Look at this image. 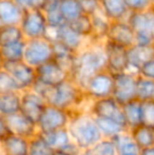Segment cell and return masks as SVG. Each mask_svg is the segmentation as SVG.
I'll return each instance as SVG.
<instances>
[{
  "instance_id": "obj_28",
  "label": "cell",
  "mask_w": 154,
  "mask_h": 155,
  "mask_svg": "<svg viewBox=\"0 0 154 155\" xmlns=\"http://www.w3.org/2000/svg\"><path fill=\"white\" fill-rule=\"evenodd\" d=\"M43 13L45 15L49 30H56L67 23L60 13L59 1H49L43 10Z\"/></svg>"
},
{
  "instance_id": "obj_6",
  "label": "cell",
  "mask_w": 154,
  "mask_h": 155,
  "mask_svg": "<svg viewBox=\"0 0 154 155\" xmlns=\"http://www.w3.org/2000/svg\"><path fill=\"white\" fill-rule=\"evenodd\" d=\"M72 115L73 112L47 104L37 121L39 133H48L68 128Z\"/></svg>"
},
{
  "instance_id": "obj_15",
  "label": "cell",
  "mask_w": 154,
  "mask_h": 155,
  "mask_svg": "<svg viewBox=\"0 0 154 155\" xmlns=\"http://www.w3.org/2000/svg\"><path fill=\"white\" fill-rule=\"evenodd\" d=\"M106 58H107V71L112 75L128 72L127 49L119 47L109 41H103Z\"/></svg>"
},
{
  "instance_id": "obj_17",
  "label": "cell",
  "mask_w": 154,
  "mask_h": 155,
  "mask_svg": "<svg viewBox=\"0 0 154 155\" xmlns=\"http://www.w3.org/2000/svg\"><path fill=\"white\" fill-rule=\"evenodd\" d=\"M47 101L42 96H40L35 91L28 90L21 92V104H20V112L23 115L37 124L41 113L43 112Z\"/></svg>"
},
{
  "instance_id": "obj_29",
  "label": "cell",
  "mask_w": 154,
  "mask_h": 155,
  "mask_svg": "<svg viewBox=\"0 0 154 155\" xmlns=\"http://www.w3.org/2000/svg\"><path fill=\"white\" fill-rule=\"evenodd\" d=\"M91 19H92V25H93L92 41L103 42L106 40V35H107L108 29H109V25L111 21L100 11L91 15Z\"/></svg>"
},
{
  "instance_id": "obj_25",
  "label": "cell",
  "mask_w": 154,
  "mask_h": 155,
  "mask_svg": "<svg viewBox=\"0 0 154 155\" xmlns=\"http://www.w3.org/2000/svg\"><path fill=\"white\" fill-rule=\"evenodd\" d=\"M135 141V143L140 148V150L147 149L154 146V129L150 128L145 124H139V126L132 128L128 130Z\"/></svg>"
},
{
  "instance_id": "obj_9",
  "label": "cell",
  "mask_w": 154,
  "mask_h": 155,
  "mask_svg": "<svg viewBox=\"0 0 154 155\" xmlns=\"http://www.w3.org/2000/svg\"><path fill=\"white\" fill-rule=\"evenodd\" d=\"M88 111L95 118L112 119V120H115L117 123L126 126L123 113V107L112 96L91 101L90 104H89Z\"/></svg>"
},
{
  "instance_id": "obj_19",
  "label": "cell",
  "mask_w": 154,
  "mask_h": 155,
  "mask_svg": "<svg viewBox=\"0 0 154 155\" xmlns=\"http://www.w3.org/2000/svg\"><path fill=\"white\" fill-rule=\"evenodd\" d=\"M25 11L14 0H0V21L3 25H19Z\"/></svg>"
},
{
  "instance_id": "obj_26",
  "label": "cell",
  "mask_w": 154,
  "mask_h": 155,
  "mask_svg": "<svg viewBox=\"0 0 154 155\" xmlns=\"http://www.w3.org/2000/svg\"><path fill=\"white\" fill-rule=\"evenodd\" d=\"M116 146L117 155H140V148L135 143L129 131L117 135L113 138Z\"/></svg>"
},
{
  "instance_id": "obj_10",
  "label": "cell",
  "mask_w": 154,
  "mask_h": 155,
  "mask_svg": "<svg viewBox=\"0 0 154 155\" xmlns=\"http://www.w3.org/2000/svg\"><path fill=\"white\" fill-rule=\"evenodd\" d=\"M136 77L130 72H123L113 75V93L112 97L121 106L136 99Z\"/></svg>"
},
{
  "instance_id": "obj_4",
  "label": "cell",
  "mask_w": 154,
  "mask_h": 155,
  "mask_svg": "<svg viewBox=\"0 0 154 155\" xmlns=\"http://www.w3.org/2000/svg\"><path fill=\"white\" fill-rule=\"evenodd\" d=\"M127 21L135 33V45L152 47L154 43V8L130 13Z\"/></svg>"
},
{
  "instance_id": "obj_20",
  "label": "cell",
  "mask_w": 154,
  "mask_h": 155,
  "mask_svg": "<svg viewBox=\"0 0 154 155\" xmlns=\"http://www.w3.org/2000/svg\"><path fill=\"white\" fill-rule=\"evenodd\" d=\"M100 12L110 21L127 20L130 12L125 0H99Z\"/></svg>"
},
{
  "instance_id": "obj_27",
  "label": "cell",
  "mask_w": 154,
  "mask_h": 155,
  "mask_svg": "<svg viewBox=\"0 0 154 155\" xmlns=\"http://www.w3.org/2000/svg\"><path fill=\"white\" fill-rule=\"evenodd\" d=\"M25 49V40H20L10 45L0 47V53L4 60V63L23 61Z\"/></svg>"
},
{
  "instance_id": "obj_16",
  "label": "cell",
  "mask_w": 154,
  "mask_h": 155,
  "mask_svg": "<svg viewBox=\"0 0 154 155\" xmlns=\"http://www.w3.org/2000/svg\"><path fill=\"white\" fill-rule=\"evenodd\" d=\"M5 121L11 134L31 139L39 133L37 124L28 118L21 112L5 117Z\"/></svg>"
},
{
  "instance_id": "obj_32",
  "label": "cell",
  "mask_w": 154,
  "mask_h": 155,
  "mask_svg": "<svg viewBox=\"0 0 154 155\" xmlns=\"http://www.w3.org/2000/svg\"><path fill=\"white\" fill-rule=\"evenodd\" d=\"M136 99L140 102L154 100V80L137 75L136 77Z\"/></svg>"
},
{
  "instance_id": "obj_24",
  "label": "cell",
  "mask_w": 154,
  "mask_h": 155,
  "mask_svg": "<svg viewBox=\"0 0 154 155\" xmlns=\"http://www.w3.org/2000/svg\"><path fill=\"white\" fill-rule=\"evenodd\" d=\"M125 124L128 130L142 124V102L137 99L131 100L123 104Z\"/></svg>"
},
{
  "instance_id": "obj_34",
  "label": "cell",
  "mask_w": 154,
  "mask_h": 155,
  "mask_svg": "<svg viewBox=\"0 0 154 155\" xmlns=\"http://www.w3.org/2000/svg\"><path fill=\"white\" fill-rule=\"evenodd\" d=\"M72 27L74 31H76L78 34L81 35L86 39L92 40L93 38V25H92V19L90 15L84 14L77 18L75 21L69 23Z\"/></svg>"
},
{
  "instance_id": "obj_51",
  "label": "cell",
  "mask_w": 154,
  "mask_h": 155,
  "mask_svg": "<svg viewBox=\"0 0 154 155\" xmlns=\"http://www.w3.org/2000/svg\"><path fill=\"white\" fill-rule=\"evenodd\" d=\"M49 1H59V0H49Z\"/></svg>"
},
{
  "instance_id": "obj_23",
  "label": "cell",
  "mask_w": 154,
  "mask_h": 155,
  "mask_svg": "<svg viewBox=\"0 0 154 155\" xmlns=\"http://www.w3.org/2000/svg\"><path fill=\"white\" fill-rule=\"evenodd\" d=\"M21 92L0 94V115L8 117L20 112Z\"/></svg>"
},
{
  "instance_id": "obj_5",
  "label": "cell",
  "mask_w": 154,
  "mask_h": 155,
  "mask_svg": "<svg viewBox=\"0 0 154 155\" xmlns=\"http://www.w3.org/2000/svg\"><path fill=\"white\" fill-rule=\"evenodd\" d=\"M53 57V40L49 37L25 40L23 61L30 67L37 69L38 67L52 60Z\"/></svg>"
},
{
  "instance_id": "obj_3",
  "label": "cell",
  "mask_w": 154,
  "mask_h": 155,
  "mask_svg": "<svg viewBox=\"0 0 154 155\" xmlns=\"http://www.w3.org/2000/svg\"><path fill=\"white\" fill-rule=\"evenodd\" d=\"M68 131L72 141L81 151L92 149L103 138L97 127L95 117L89 111L73 112Z\"/></svg>"
},
{
  "instance_id": "obj_37",
  "label": "cell",
  "mask_w": 154,
  "mask_h": 155,
  "mask_svg": "<svg viewBox=\"0 0 154 155\" xmlns=\"http://www.w3.org/2000/svg\"><path fill=\"white\" fill-rule=\"evenodd\" d=\"M12 92H20V90L10 73L4 69H1L0 70V94Z\"/></svg>"
},
{
  "instance_id": "obj_42",
  "label": "cell",
  "mask_w": 154,
  "mask_h": 155,
  "mask_svg": "<svg viewBox=\"0 0 154 155\" xmlns=\"http://www.w3.org/2000/svg\"><path fill=\"white\" fill-rule=\"evenodd\" d=\"M81 152H82L81 150H80L74 143H72L71 145H69L66 149L59 150V151H54V153L52 155H80Z\"/></svg>"
},
{
  "instance_id": "obj_46",
  "label": "cell",
  "mask_w": 154,
  "mask_h": 155,
  "mask_svg": "<svg viewBox=\"0 0 154 155\" xmlns=\"http://www.w3.org/2000/svg\"><path fill=\"white\" fill-rule=\"evenodd\" d=\"M3 65H4V60H3V58H2L1 53H0V70L3 69Z\"/></svg>"
},
{
  "instance_id": "obj_7",
  "label": "cell",
  "mask_w": 154,
  "mask_h": 155,
  "mask_svg": "<svg viewBox=\"0 0 154 155\" xmlns=\"http://www.w3.org/2000/svg\"><path fill=\"white\" fill-rule=\"evenodd\" d=\"M25 40L48 37L49 27L43 11L25 10L19 25Z\"/></svg>"
},
{
  "instance_id": "obj_47",
  "label": "cell",
  "mask_w": 154,
  "mask_h": 155,
  "mask_svg": "<svg viewBox=\"0 0 154 155\" xmlns=\"http://www.w3.org/2000/svg\"><path fill=\"white\" fill-rule=\"evenodd\" d=\"M80 155H93V154L91 153L90 150H87V151H82V152H81V154H80Z\"/></svg>"
},
{
  "instance_id": "obj_12",
  "label": "cell",
  "mask_w": 154,
  "mask_h": 155,
  "mask_svg": "<svg viewBox=\"0 0 154 155\" xmlns=\"http://www.w3.org/2000/svg\"><path fill=\"white\" fill-rule=\"evenodd\" d=\"M36 70L37 81L48 87H55L71 78V75L60 63L52 59Z\"/></svg>"
},
{
  "instance_id": "obj_30",
  "label": "cell",
  "mask_w": 154,
  "mask_h": 155,
  "mask_svg": "<svg viewBox=\"0 0 154 155\" xmlns=\"http://www.w3.org/2000/svg\"><path fill=\"white\" fill-rule=\"evenodd\" d=\"M95 120H96L97 127H98L99 131H100L103 138L113 139V138H115L117 135L128 131L126 126L117 123L115 120H112V119L95 118Z\"/></svg>"
},
{
  "instance_id": "obj_48",
  "label": "cell",
  "mask_w": 154,
  "mask_h": 155,
  "mask_svg": "<svg viewBox=\"0 0 154 155\" xmlns=\"http://www.w3.org/2000/svg\"><path fill=\"white\" fill-rule=\"evenodd\" d=\"M150 2H151V6L154 8V0H150Z\"/></svg>"
},
{
  "instance_id": "obj_45",
  "label": "cell",
  "mask_w": 154,
  "mask_h": 155,
  "mask_svg": "<svg viewBox=\"0 0 154 155\" xmlns=\"http://www.w3.org/2000/svg\"><path fill=\"white\" fill-rule=\"evenodd\" d=\"M140 155H154V146L147 149H143L140 151Z\"/></svg>"
},
{
  "instance_id": "obj_2",
  "label": "cell",
  "mask_w": 154,
  "mask_h": 155,
  "mask_svg": "<svg viewBox=\"0 0 154 155\" xmlns=\"http://www.w3.org/2000/svg\"><path fill=\"white\" fill-rule=\"evenodd\" d=\"M43 98L48 104L70 112L88 111L84 106L87 101L90 102L84 90L72 78H69L55 87H50Z\"/></svg>"
},
{
  "instance_id": "obj_49",
  "label": "cell",
  "mask_w": 154,
  "mask_h": 155,
  "mask_svg": "<svg viewBox=\"0 0 154 155\" xmlns=\"http://www.w3.org/2000/svg\"><path fill=\"white\" fill-rule=\"evenodd\" d=\"M0 155H3V152H2V149H1V146H0Z\"/></svg>"
},
{
  "instance_id": "obj_33",
  "label": "cell",
  "mask_w": 154,
  "mask_h": 155,
  "mask_svg": "<svg viewBox=\"0 0 154 155\" xmlns=\"http://www.w3.org/2000/svg\"><path fill=\"white\" fill-rule=\"evenodd\" d=\"M25 40L19 25H2L0 29V47Z\"/></svg>"
},
{
  "instance_id": "obj_41",
  "label": "cell",
  "mask_w": 154,
  "mask_h": 155,
  "mask_svg": "<svg viewBox=\"0 0 154 155\" xmlns=\"http://www.w3.org/2000/svg\"><path fill=\"white\" fill-rule=\"evenodd\" d=\"M138 75L154 80V57L149 59L148 61H146L142 65V68L138 71Z\"/></svg>"
},
{
  "instance_id": "obj_35",
  "label": "cell",
  "mask_w": 154,
  "mask_h": 155,
  "mask_svg": "<svg viewBox=\"0 0 154 155\" xmlns=\"http://www.w3.org/2000/svg\"><path fill=\"white\" fill-rule=\"evenodd\" d=\"M54 150L49 146L45 139L38 134L30 139L29 143V155H52Z\"/></svg>"
},
{
  "instance_id": "obj_36",
  "label": "cell",
  "mask_w": 154,
  "mask_h": 155,
  "mask_svg": "<svg viewBox=\"0 0 154 155\" xmlns=\"http://www.w3.org/2000/svg\"><path fill=\"white\" fill-rule=\"evenodd\" d=\"M90 151L93 155H117L115 143L113 139L108 138H103Z\"/></svg>"
},
{
  "instance_id": "obj_31",
  "label": "cell",
  "mask_w": 154,
  "mask_h": 155,
  "mask_svg": "<svg viewBox=\"0 0 154 155\" xmlns=\"http://www.w3.org/2000/svg\"><path fill=\"white\" fill-rule=\"evenodd\" d=\"M59 10L67 23H71L84 15L78 0H59Z\"/></svg>"
},
{
  "instance_id": "obj_39",
  "label": "cell",
  "mask_w": 154,
  "mask_h": 155,
  "mask_svg": "<svg viewBox=\"0 0 154 155\" xmlns=\"http://www.w3.org/2000/svg\"><path fill=\"white\" fill-rule=\"evenodd\" d=\"M125 1L130 13L143 12L152 8L150 0H125Z\"/></svg>"
},
{
  "instance_id": "obj_13",
  "label": "cell",
  "mask_w": 154,
  "mask_h": 155,
  "mask_svg": "<svg viewBox=\"0 0 154 155\" xmlns=\"http://www.w3.org/2000/svg\"><path fill=\"white\" fill-rule=\"evenodd\" d=\"M3 69L10 73L13 79L16 81L20 92L31 90L35 84L36 80V70L30 67L25 61L4 63Z\"/></svg>"
},
{
  "instance_id": "obj_44",
  "label": "cell",
  "mask_w": 154,
  "mask_h": 155,
  "mask_svg": "<svg viewBox=\"0 0 154 155\" xmlns=\"http://www.w3.org/2000/svg\"><path fill=\"white\" fill-rule=\"evenodd\" d=\"M14 1L17 4H19L23 10H30V8H31L32 0H14Z\"/></svg>"
},
{
  "instance_id": "obj_14",
  "label": "cell",
  "mask_w": 154,
  "mask_h": 155,
  "mask_svg": "<svg viewBox=\"0 0 154 155\" xmlns=\"http://www.w3.org/2000/svg\"><path fill=\"white\" fill-rule=\"evenodd\" d=\"M106 41L129 49L135 45V33L127 20L111 21L106 35Z\"/></svg>"
},
{
  "instance_id": "obj_11",
  "label": "cell",
  "mask_w": 154,
  "mask_h": 155,
  "mask_svg": "<svg viewBox=\"0 0 154 155\" xmlns=\"http://www.w3.org/2000/svg\"><path fill=\"white\" fill-rule=\"evenodd\" d=\"M48 37L52 40L59 42L60 45H62L75 54L81 51L84 47H87L88 45L87 40H89L78 34L76 31H74L69 23H66L56 30H49Z\"/></svg>"
},
{
  "instance_id": "obj_52",
  "label": "cell",
  "mask_w": 154,
  "mask_h": 155,
  "mask_svg": "<svg viewBox=\"0 0 154 155\" xmlns=\"http://www.w3.org/2000/svg\"><path fill=\"white\" fill-rule=\"evenodd\" d=\"M152 49H153V52H154V43L152 45Z\"/></svg>"
},
{
  "instance_id": "obj_21",
  "label": "cell",
  "mask_w": 154,
  "mask_h": 155,
  "mask_svg": "<svg viewBox=\"0 0 154 155\" xmlns=\"http://www.w3.org/2000/svg\"><path fill=\"white\" fill-rule=\"evenodd\" d=\"M30 139L8 134L0 141L3 155H29Z\"/></svg>"
},
{
  "instance_id": "obj_50",
  "label": "cell",
  "mask_w": 154,
  "mask_h": 155,
  "mask_svg": "<svg viewBox=\"0 0 154 155\" xmlns=\"http://www.w3.org/2000/svg\"><path fill=\"white\" fill-rule=\"evenodd\" d=\"M2 25H2V22H1V21H0V29H1Z\"/></svg>"
},
{
  "instance_id": "obj_43",
  "label": "cell",
  "mask_w": 154,
  "mask_h": 155,
  "mask_svg": "<svg viewBox=\"0 0 154 155\" xmlns=\"http://www.w3.org/2000/svg\"><path fill=\"white\" fill-rule=\"evenodd\" d=\"M8 134H10V132H8V126H6L5 118L0 115V141H1L2 139H3L4 137Z\"/></svg>"
},
{
  "instance_id": "obj_40",
  "label": "cell",
  "mask_w": 154,
  "mask_h": 155,
  "mask_svg": "<svg viewBox=\"0 0 154 155\" xmlns=\"http://www.w3.org/2000/svg\"><path fill=\"white\" fill-rule=\"evenodd\" d=\"M82 8L84 14L87 15H93L100 11V4L99 0H78Z\"/></svg>"
},
{
  "instance_id": "obj_8",
  "label": "cell",
  "mask_w": 154,
  "mask_h": 155,
  "mask_svg": "<svg viewBox=\"0 0 154 155\" xmlns=\"http://www.w3.org/2000/svg\"><path fill=\"white\" fill-rule=\"evenodd\" d=\"M113 75L107 70L93 75L84 84V90L90 101L111 97L113 93Z\"/></svg>"
},
{
  "instance_id": "obj_38",
  "label": "cell",
  "mask_w": 154,
  "mask_h": 155,
  "mask_svg": "<svg viewBox=\"0 0 154 155\" xmlns=\"http://www.w3.org/2000/svg\"><path fill=\"white\" fill-rule=\"evenodd\" d=\"M142 124L154 129V100L142 102Z\"/></svg>"
},
{
  "instance_id": "obj_18",
  "label": "cell",
  "mask_w": 154,
  "mask_h": 155,
  "mask_svg": "<svg viewBox=\"0 0 154 155\" xmlns=\"http://www.w3.org/2000/svg\"><path fill=\"white\" fill-rule=\"evenodd\" d=\"M154 57L152 47H143L134 45L127 49L128 72L138 75V71L146 61Z\"/></svg>"
},
{
  "instance_id": "obj_1",
  "label": "cell",
  "mask_w": 154,
  "mask_h": 155,
  "mask_svg": "<svg viewBox=\"0 0 154 155\" xmlns=\"http://www.w3.org/2000/svg\"><path fill=\"white\" fill-rule=\"evenodd\" d=\"M105 70H107V58L103 42L92 41L76 54L71 78L82 89L89 78Z\"/></svg>"
},
{
  "instance_id": "obj_22",
  "label": "cell",
  "mask_w": 154,
  "mask_h": 155,
  "mask_svg": "<svg viewBox=\"0 0 154 155\" xmlns=\"http://www.w3.org/2000/svg\"><path fill=\"white\" fill-rule=\"evenodd\" d=\"M39 134H41V136L45 139V141L49 143V146L54 151L66 149L69 145L73 143L72 139H71L70 133L68 131V128L52 131V132L48 133H39Z\"/></svg>"
}]
</instances>
